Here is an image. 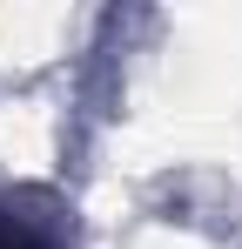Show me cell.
Wrapping results in <instances>:
<instances>
[{"instance_id":"obj_1","label":"cell","mask_w":242,"mask_h":249,"mask_svg":"<svg viewBox=\"0 0 242 249\" xmlns=\"http://www.w3.org/2000/svg\"><path fill=\"white\" fill-rule=\"evenodd\" d=\"M0 249H40V243H34V236H27V229H14V222L0 215Z\"/></svg>"}]
</instances>
